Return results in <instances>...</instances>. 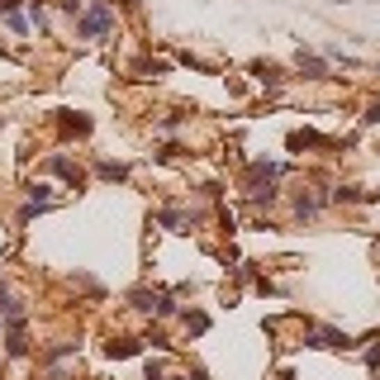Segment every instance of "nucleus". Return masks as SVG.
I'll return each mask as SVG.
<instances>
[{
    "label": "nucleus",
    "instance_id": "nucleus-1",
    "mask_svg": "<svg viewBox=\"0 0 380 380\" xmlns=\"http://www.w3.org/2000/svg\"><path fill=\"white\" fill-rule=\"evenodd\" d=\"M109 29H114V10H109L105 0H95L90 10L77 15V38H100V33H109Z\"/></svg>",
    "mask_w": 380,
    "mask_h": 380
},
{
    "label": "nucleus",
    "instance_id": "nucleus-2",
    "mask_svg": "<svg viewBox=\"0 0 380 380\" xmlns=\"http://www.w3.org/2000/svg\"><path fill=\"white\" fill-rule=\"evenodd\" d=\"M134 309H143V314H157V319L176 314V304H171V295H166V290H138V295H134Z\"/></svg>",
    "mask_w": 380,
    "mask_h": 380
},
{
    "label": "nucleus",
    "instance_id": "nucleus-3",
    "mask_svg": "<svg viewBox=\"0 0 380 380\" xmlns=\"http://www.w3.org/2000/svg\"><path fill=\"white\" fill-rule=\"evenodd\" d=\"M5 352H10V356H24V352H29L24 319H19V324H5Z\"/></svg>",
    "mask_w": 380,
    "mask_h": 380
},
{
    "label": "nucleus",
    "instance_id": "nucleus-4",
    "mask_svg": "<svg viewBox=\"0 0 380 380\" xmlns=\"http://www.w3.org/2000/svg\"><path fill=\"white\" fill-rule=\"evenodd\" d=\"M138 352H143L138 338H109L105 342V356H138Z\"/></svg>",
    "mask_w": 380,
    "mask_h": 380
},
{
    "label": "nucleus",
    "instance_id": "nucleus-5",
    "mask_svg": "<svg viewBox=\"0 0 380 380\" xmlns=\"http://www.w3.org/2000/svg\"><path fill=\"white\" fill-rule=\"evenodd\" d=\"M314 347H352V338L347 333H333V328H319L314 333Z\"/></svg>",
    "mask_w": 380,
    "mask_h": 380
},
{
    "label": "nucleus",
    "instance_id": "nucleus-6",
    "mask_svg": "<svg viewBox=\"0 0 380 380\" xmlns=\"http://www.w3.org/2000/svg\"><path fill=\"white\" fill-rule=\"evenodd\" d=\"M295 214L299 219H314V214H319V200H314V195H299V200H295Z\"/></svg>",
    "mask_w": 380,
    "mask_h": 380
},
{
    "label": "nucleus",
    "instance_id": "nucleus-7",
    "mask_svg": "<svg viewBox=\"0 0 380 380\" xmlns=\"http://www.w3.org/2000/svg\"><path fill=\"white\" fill-rule=\"evenodd\" d=\"M186 328H190V333H205L209 319H205V314H186Z\"/></svg>",
    "mask_w": 380,
    "mask_h": 380
},
{
    "label": "nucleus",
    "instance_id": "nucleus-8",
    "mask_svg": "<svg viewBox=\"0 0 380 380\" xmlns=\"http://www.w3.org/2000/svg\"><path fill=\"white\" fill-rule=\"evenodd\" d=\"M299 67H304L309 77H324V62H314V57H304V53H299Z\"/></svg>",
    "mask_w": 380,
    "mask_h": 380
},
{
    "label": "nucleus",
    "instance_id": "nucleus-9",
    "mask_svg": "<svg viewBox=\"0 0 380 380\" xmlns=\"http://www.w3.org/2000/svg\"><path fill=\"white\" fill-rule=\"evenodd\" d=\"M100 176H114V181H119V176H124V166H119V162H100Z\"/></svg>",
    "mask_w": 380,
    "mask_h": 380
}]
</instances>
